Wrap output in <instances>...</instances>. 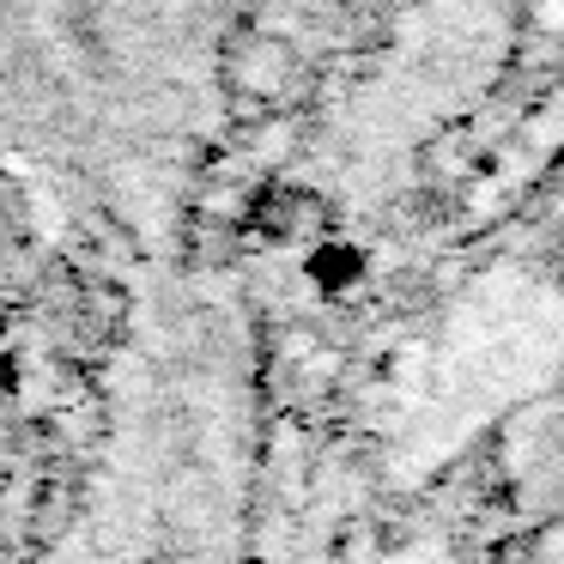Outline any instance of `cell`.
Masks as SVG:
<instances>
[{
    "label": "cell",
    "instance_id": "1",
    "mask_svg": "<svg viewBox=\"0 0 564 564\" xmlns=\"http://www.w3.org/2000/svg\"><path fill=\"white\" fill-rule=\"evenodd\" d=\"M200 0H0V147L74 176L176 74Z\"/></svg>",
    "mask_w": 564,
    "mask_h": 564
}]
</instances>
